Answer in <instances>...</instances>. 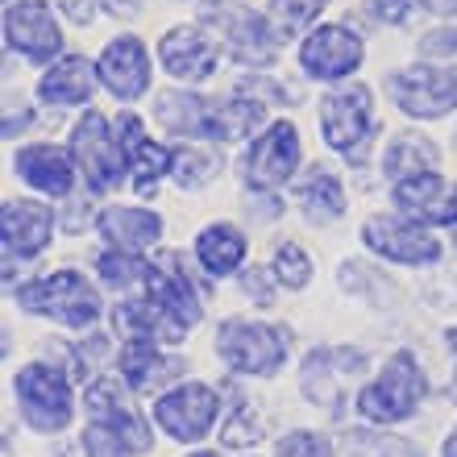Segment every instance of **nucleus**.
<instances>
[{"instance_id":"nucleus-1","label":"nucleus","mask_w":457,"mask_h":457,"mask_svg":"<svg viewBox=\"0 0 457 457\" xmlns=\"http://www.w3.org/2000/svg\"><path fill=\"white\" fill-rule=\"evenodd\" d=\"M17 308H25L29 316H46L62 328H75V333H92L104 316V303H100V291L87 283L79 270L62 266V270H50L46 278H29L12 291Z\"/></svg>"},{"instance_id":"nucleus-2","label":"nucleus","mask_w":457,"mask_h":457,"mask_svg":"<svg viewBox=\"0 0 457 457\" xmlns=\"http://www.w3.org/2000/svg\"><path fill=\"white\" fill-rule=\"evenodd\" d=\"M424 399H428V374H424L420 358L411 349H395L378 366V374L358 391L353 408H358V416L366 424L383 428V424H399L416 416Z\"/></svg>"},{"instance_id":"nucleus-3","label":"nucleus","mask_w":457,"mask_h":457,"mask_svg":"<svg viewBox=\"0 0 457 457\" xmlns=\"http://www.w3.org/2000/svg\"><path fill=\"white\" fill-rule=\"evenodd\" d=\"M75 374H67L59 361H25L21 370L12 374V399L21 420L42 436H59L71 428L75 420Z\"/></svg>"},{"instance_id":"nucleus-4","label":"nucleus","mask_w":457,"mask_h":457,"mask_svg":"<svg viewBox=\"0 0 457 457\" xmlns=\"http://www.w3.org/2000/svg\"><path fill=\"white\" fill-rule=\"evenodd\" d=\"M217 358L233 374H250V378H270L287 366L291 353V328L287 325H266V320H241L228 316L217 325Z\"/></svg>"},{"instance_id":"nucleus-5","label":"nucleus","mask_w":457,"mask_h":457,"mask_svg":"<svg viewBox=\"0 0 457 457\" xmlns=\"http://www.w3.org/2000/svg\"><path fill=\"white\" fill-rule=\"evenodd\" d=\"M200 21L212 25L225 37L228 54L245 67H270L278 59L283 34L275 29V21H266V12L241 4V0H208Z\"/></svg>"},{"instance_id":"nucleus-6","label":"nucleus","mask_w":457,"mask_h":457,"mask_svg":"<svg viewBox=\"0 0 457 457\" xmlns=\"http://www.w3.org/2000/svg\"><path fill=\"white\" fill-rule=\"evenodd\" d=\"M386 96L411 120H436L457 109V67L453 62H411L386 75Z\"/></svg>"},{"instance_id":"nucleus-7","label":"nucleus","mask_w":457,"mask_h":457,"mask_svg":"<svg viewBox=\"0 0 457 457\" xmlns=\"http://www.w3.org/2000/svg\"><path fill=\"white\" fill-rule=\"evenodd\" d=\"M320 133H325V142L337 154H345L349 162H361L374 137V92L370 87L366 84L333 87L320 100Z\"/></svg>"},{"instance_id":"nucleus-8","label":"nucleus","mask_w":457,"mask_h":457,"mask_svg":"<svg viewBox=\"0 0 457 457\" xmlns=\"http://www.w3.org/2000/svg\"><path fill=\"white\" fill-rule=\"evenodd\" d=\"M300 133L291 120H270L241 154V183L258 195L278 192L300 170Z\"/></svg>"},{"instance_id":"nucleus-9","label":"nucleus","mask_w":457,"mask_h":457,"mask_svg":"<svg viewBox=\"0 0 457 457\" xmlns=\"http://www.w3.org/2000/svg\"><path fill=\"white\" fill-rule=\"evenodd\" d=\"M154 424L170 441H183V445H192V441H204L220 420V395L217 386L208 383H175L170 391L154 399Z\"/></svg>"},{"instance_id":"nucleus-10","label":"nucleus","mask_w":457,"mask_h":457,"mask_svg":"<svg viewBox=\"0 0 457 457\" xmlns=\"http://www.w3.org/2000/svg\"><path fill=\"white\" fill-rule=\"evenodd\" d=\"M71 158L79 162V175H84L92 195L112 192V187H120V179L129 175L125 150H120V142L112 137L109 117H100V112H84L79 125L71 129Z\"/></svg>"},{"instance_id":"nucleus-11","label":"nucleus","mask_w":457,"mask_h":457,"mask_svg":"<svg viewBox=\"0 0 457 457\" xmlns=\"http://www.w3.org/2000/svg\"><path fill=\"white\" fill-rule=\"evenodd\" d=\"M366 46L361 34L349 25H316L312 34H303L300 42V71L316 84H337L361 67Z\"/></svg>"},{"instance_id":"nucleus-12","label":"nucleus","mask_w":457,"mask_h":457,"mask_svg":"<svg viewBox=\"0 0 457 457\" xmlns=\"http://www.w3.org/2000/svg\"><path fill=\"white\" fill-rule=\"evenodd\" d=\"M361 241H366V250L374 258L399 266H433L445 253V245L428 228L408 217H370L361 225Z\"/></svg>"},{"instance_id":"nucleus-13","label":"nucleus","mask_w":457,"mask_h":457,"mask_svg":"<svg viewBox=\"0 0 457 457\" xmlns=\"http://www.w3.org/2000/svg\"><path fill=\"white\" fill-rule=\"evenodd\" d=\"M4 46L29 62H59L62 29L46 0H17L4 9Z\"/></svg>"},{"instance_id":"nucleus-14","label":"nucleus","mask_w":457,"mask_h":457,"mask_svg":"<svg viewBox=\"0 0 457 457\" xmlns=\"http://www.w3.org/2000/svg\"><path fill=\"white\" fill-rule=\"evenodd\" d=\"M366 366H370L366 353L353 349V345H316V349H308V358H303V366H300L303 399L316 403V408L337 411L341 408V391H345V386H337V383L341 378H358Z\"/></svg>"},{"instance_id":"nucleus-15","label":"nucleus","mask_w":457,"mask_h":457,"mask_svg":"<svg viewBox=\"0 0 457 457\" xmlns=\"http://www.w3.org/2000/svg\"><path fill=\"white\" fill-rule=\"evenodd\" d=\"M84 411H87V420H96V424H104V428H112L117 436H125V445H129L133 453H145V449L154 445L150 420L133 408L129 386L125 383L92 378V383L84 386Z\"/></svg>"},{"instance_id":"nucleus-16","label":"nucleus","mask_w":457,"mask_h":457,"mask_svg":"<svg viewBox=\"0 0 457 457\" xmlns=\"http://www.w3.org/2000/svg\"><path fill=\"white\" fill-rule=\"evenodd\" d=\"M145 300L154 303L162 320L175 328H195L204 320V303L195 295V283L187 278L183 262L175 253H162L158 262H150V275H145Z\"/></svg>"},{"instance_id":"nucleus-17","label":"nucleus","mask_w":457,"mask_h":457,"mask_svg":"<svg viewBox=\"0 0 457 457\" xmlns=\"http://www.w3.org/2000/svg\"><path fill=\"white\" fill-rule=\"evenodd\" d=\"M54 212L37 200H4L0 208V250L4 262H34L54 237Z\"/></svg>"},{"instance_id":"nucleus-18","label":"nucleus","mask_w":457,"mask_h":457,"mask_svg":"<svg viewBox=\"0 0 457 457\" xmlns=\"http://www.w3.org/2000/svg\"><path fill=\"white\" fill-rule=\"evenodd\" d=\"M100 84L109 87L117 100H142L145 87H150V50L137 34H117L109 37V46L100 50L96 62Z\"/></svg>"},{"instance_id":"nucleus-19","label":"nucleus","mask_w":457,"mask_h":457,"mask_svg":"<svg viewBox=\"0 0 457 457\" xmlns=\"http://www.w3.org/2000/svg\"><path fill=\"white\" fill-rule=\"evenodd\" d=\"M158 62L179 84H204L217 71V42L200 25H175L158 37Z\"/></svg>"},{"instance_id":"nucleus-20","label":"nucleus","mask_w":457,"mask_h":457,"mask_svg":"<svg viewBox=\"0 0 457 457\" xmlns=\"http://www.w3.org/2000/svg\"><path fill=\"white\" fill-rule=\"evenodd\" d=\"M117 142L125 150V162H129V179H133V192L142 195H154L158 192V179L170 175V162H175V150L158 145L154 137H145V125L137 112H120L117 117Z\"/></svg>"},{"instance_id":"nucleus-21","label":"nucleus","mask_w":457,"mask_h":457,"mask_svg":"<svg viewBox=\"0 0 457 457\" xmlns=\"http://www.w3.org/2000/svg\"><path fill=\"white\" fill-rule=\"evenodd\" d=\"M391 200L408 220L416 225H457V183H449L445 175H416L391 187Z\"/></svg>"},{"instance_id":"nucleus-22","label":"nucleus","mask_w":457,"mask_h":457,"mask_svg":"<svg viewBox=\"0 0 457 457\" xmlns=\"http://www.w3.org/2000/svg\"><path fill=\"white\" fill-rule=\"evenodd\" d=\"M12 167H17V179H21L25 187H34V192L50 195V200H67L75 187V158L50 142L17 150Z\"/></svg>"},{"instance_id":"nucleus-23","label":"nucleus","mask_w":457,"mask_h":457,"mask_svg":"<svg viewBox=\"0 0 457 457\" xmlns=\"http://www.w3.org/2000/svg\"><path fill=\"white\" fill-rule=\"evenodd\" d=\"M212 104L192 87H170L154 96V120L170 137H200V142H217V125H212Z\"/></svg>"},{"instance_id":"nucleus-24","label":"nucleus","mask_w":457,"mask_h":457,"mask_svg":"<svg viewBox=\"0 0 457 457\" xmlns=\"http://www.w3.org/2000/svg\"><path fill=\"white\" fill-rule=\"evenodd\" d=\"M96 233L109 241V250H150L162 237V217L137 204H112L96 212Z\"/></svg>"},{"instance_id":"nucleus-25","label":"nucleus","mask_w":457,"mask_h":457,"mask_svg":"<svg viewBox=\"0 0 457 457\" xmlns=\"http://www.w3.org/2000/svg\"><path fill=\"white\" fill-rule=\"evenodd\" d=\"M96 67L84 59V54H62L59 62H50V71L37 79V100L42 104H54V109H75V104H87L92 92H96Z\"/></svg>"},{"instance_id":"nucleus-26","label":"nucleus","mask_w":457,"mask_h":457,"mask_svg":"<svg viewBox=\"0 0 457 457\" xmlns=\"http://www.w3.org/2000/svg\"><path fill=\"white\" fill-rule=\"evenodd\" d=\"M245 253H250V241L228 220H212V225H204L195 233V262L204 266V275H212V278L237 275Z\"/></svg>"},{"instance_id":"nucleus-27","label":"nucleus","mask_w":457,"mask_h":457,"mask_svg":"<svg viewBox=\"0 0 457 457\" xmlns=\"http://www.w3.org/2000/svg\"><path fill=\"white\" fill-rule=\"evenodd\" d=\"M436 142L424 137V133H395L383 150V175L391 183H403V179H416V175H433L436 170Z\"/></svg>"},{"instance_id":"nucleus-28","label":"nucleus","mask_w":457,"mask_h":457,"mask_svg":"<svg viewBox=\"0 0 457 457\" xmlns=\"http://www.w3.org/2000/svg\"><path fill=\"white\" fill-rule=\"evenodd\" d=\"M295 200H300L303 217L316 220V225H328L345 212V187L328 167H312L295 187Z\"/></svg>"},{"instance_id":"nucleus-29","label":"nucleus","mask_w":457,"mask_h":457,"mask_svg":"<svg viewBox=\"0 0 457 457\" xmlns=\"http://www.w3.org/2000/svg\"><path fill=\"white\" fill-rule=\"evenodd\" d=\"M167 366V353L158 349V341H125L117 353V374L129 391H145L158 383V374Z\"/></svg>"},{"instance_id":"nucleus-30","label":"nucleus","mask_w":457,"mask_h":457,"mask_svg":"<svg viewBox=\"0 0 457 457\" xmlns=\"http://www.w3.org/2000/svg\"><path fill=\"white\" fill-rule=\"evenodd\" d=\"M266 109L258 96H245V92H237V96L228 100H217L212 104V125H217V142H241L245 133H253L258 125H262Z\"/></svg>"},{"instance_id":"nucleus-31","label":"nucleus","mask_w":457,"mask_h":457,"mask_svg":"<svg viewBox=\"0 0 457 457\" xmlns=\"http://www.w3.org/2000/svg\"><path fill=\"white\" fill-rule=\"evenodd\" d=\"M220 167H225V158L217 150H200V145H179L175 150V162H170V175L179 187L195 192V187H204L208 179H217Z\"/></svg>"},{"instance_id":"nucleus-32","label":"nucleus","mask_w":457,"mask_h":457,"mask_svg":"<svg viewBox=\"0 0 457 457\" xmlns=\"http://www.w3.org/2000/svg\"><path fill=\"white\" fill-rule=\"evenodd\" d=\"M312 253L303 250L300 241H278L275 253H270V275H275L278 287L287 291H303L312 283Z\"/></svg>"},{"instance_id":"nucleus-33","label":"nucleus","mask_w":457,"mask_h":457,"mask_svg":"<svg viewBox=\"0 0 457 457\" xmlns=\"http://www.w3.org/2000/svg\"><path fill=\"white\" fill-rule=\"evenodd\" d=\"M96 275L104 287L112 291H125V287H137V283H145V275H150V262H145L142 253L133 250H104L96 258Z\"/></svg>"},{"instance_id":"nucleus-34","label":"nucleus","mask_w":457,"mask_h":457,"mask_svg":"<svg viewBox=\"0 0 457 457\" xmlns=\"http://www.w3.org/2000/svg\"><path fill=\"white\" fill-rule=\"evenodd\" d=\"M345 457H424V453L420 445H411V441L391 433H349Z\"/></svg>"},{"instance_id":"nucleus-35","label":"nucleus","mask_w":457,"mask_h":457,"mask_svg":"<svg viewBox=\"0 0 457 457\" xmlns=\"http://www.w3.org/2000/svg\"><path fill=\"white\" fill-rule=\"evenodd\" d=\"M262 436H266V428L250 403H237V408L228 411V420L220 424V445L225 449H253Z\"/></svg>"},{"instance_id":"nucleus-36","label":"nucleus","mask_w":457,"mask_h":457,"mask_svg":"<svg viewBox=\"0 0 457 457\" xmlns=\"http://www.w3.org/2000/svg\"><path fill=\"white\" fill-rule=\"evenodd\" d=\"M328 9V0H270V17H275V29L283 37L300 34Z\"/></svg>"},{"instance_id":"nucleus-37","label":"nucleus","mask_w":457,"mask_h":457,"mask_svg":"<svg viewBox=\"0 0 457 457\" xmlns=\"http://www.w3.org/2000/svg\"><path fill=\"white\" fill-rule=\"evenodd\" d=\"M275 457H337L333 441L325 433H312V428H291L287 436H278Z\"/></svg>"},{"instance_id":"nucleus-38","label":"nucleus","mask_w":457,"mask_h":457,"mask_svg":"<svg viewBox=\"0 0 457 457\" xmlns=\"http://www.w3.org/2000/svg\"><path fill=\"white\" fill-rule=\"evenodd\" d=\"M79 445H84L87 457H133V449L125 445V436H117L112 428H104V424H96V420L84 424Z\"/></svg>"},{"instance_id":"nucleus-39","label":"nucleus","mask_w":457,"mask_h":457,"mask_svg":"<svg viewBox=\"0 0 457 457\" xmlns=\"http://www.w3.org/2000/svg\"><path fill=\"white\" fill-rule=\"evenodd\" d=\"M416 50H420L424 59H449V54H457V25H436V29H428V34L416 42Z\"/></svg>"},{"instance_id":"nucleus-40","label":"nucleus","mask_w":457,"mask_h":457,"mask_svg":"<svg viewBox=\"0 0 457 457\" xmlns=\"http://www.w3.org/2000/svg\"><path fill=\"white\" fill-rule=\"evenodd\" d=\"M416 0H361V9L370 12L378 25H403Z\"/></svg>"},{"instance_id":"nucleus-41","label":"nucleus","mask_w":457,"mask_h":457,"mask_svg":"<svg viewBox=\"0 0 457 457\" xmlns=\"http://www.w3.org/2000/svg\"><path fill=\"white\" fill-rule=\"evenodd\" d=\"M270 278H275L270 270H245V275H241V291H245L253 303H275V291H266Z\"/></svg>"},{"instance_id":"nucleus-42","label":"nucleus","mask_w":457,"mask_h":457,"mask_svg":"<svg viewBox=\"0 0 457 457\" xmlns=\"http://www.w3.org/2000/svg\"><path fill=\"white\" fill-rule=\"evenodd\" d=\"M34 125V112L29 109H17V112H4V137H21L25 129Z\"/></svg>"},{"instance_id":"nucleus-43","label":"nucleus","mask_w":457,"mask_h":457,"mask_svg":"<svg viewBox=\"0 0 457 457\" xmlns=\"http://www.w3.org/2000/svg\"><path fill=\"white\" fill-rule=\"evenodd\" d=\"M62 9L71 12L79 25H92V17H96V0H62Z\"/></svg>"},{"instance_id":"nucleus-44","label":"nucleus","mask_w":457,"mask_h":457,"mask_svg":"<svg viewBox=\"0 0 457 457\" xmlns=\"http://www.w3.org/2000/svg\"><path fill=\"white\" fill-rule=\"evenodd\" d=\"M100 9H109L112 17H133V12L142 9V0H96Z\"/></svg>"},{"instance_id":"nucleus-45","label":"nucleus","mask_w":457,"mask_h":457,"mask_svg":"<svg viewBox=\"0 0 457 457\" xmlns=\"http://www.w3.org/2000/svg\"><path fill=\"white\" fill-rule=\"evenodd\" d=\"M424 9L433 17H457V0H424Z\"/></svg>"},{"instance_id":"nucleus-46","label":"nucleus","mask_w":457,"mask_h":457,"mask_svg":"<svg viewBox=\"0 0 457 457\" xmlns=\"http://www.w3.org/2000/svg\"><path fill=\"white\" fill-rule=\"evenodd\" d=\"M441 457H457V424L449 428L445 441H441Z\"/></svg>"},{"instance_id":"nucleus-47","label":"nucleus","mask_w":457,"mask_h":457,"mask_svg":"<svg viewBox=\"0 0 457 457\" xmlns=\"http://www.w3.org/2000/svg\"><path fill=\"white\" fill-rule=\"evenodd\" d=\"M445 345L453 349V358H457V325H453V328H445Z\"/></svg>"},{"instance_id":"nucleus-48","label":"nucleus","mask_w":457,"mask_h":457,"mask_svg":"<svg viewBox=\"0 0 457 457\" xmlns=\"http://www.w3.org/2000/svg\"><path fill=\"white\" fill-rule=\"evenodd\" d=\"M187 457H225V453H212V449H200V453H187Z\"/></svg>"},{"instance_id":"nucleus-49","label":"nucleus","mask_w":457,"mask_h":457,"mask_svg":"<svg viewBox=\"0 0 457 457\" xmlns=\"http://www.w3.org/2000/svg\"><path fill=\"white\" fill-rule=\"evenodd\" d=\"M453 395H457V374H453Z\"/></svg>"},{"instance_id":"nucleus-50","label":"nucleus","mask_w":457,"mask_h":457,"mask_svg":"<svg viewBox=\"0 0 457 457\" xmlns=\"http://www.w3.org/2000/svg\"><path fill=\"white\" fill-rule=\"evenodd\" d=\"M9 4H12V0H9Z\"/></svg>"}]
</instances>
